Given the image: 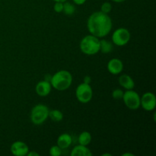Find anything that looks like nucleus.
Listing matches in <instances>:
<instances>
[{
	"label": "nucleus",
	"mask_w": 156,
	"mask_h": 156,
	"mask_svg": "<svg viewBox=\"0 0 156 156\" xmlns=\"http://www.w3.org/2000/svg\"><path fill=\"white\" fill-rule=\"evenodd\" d=\"M76 97L80 103H89L93 97V90L90 84H79L76 89Z\"/></svg>",
	"instance_id": "nucleus-5"
},
{
	"label": "nucleus",
	"mask_w": 156,
	"mask_h": 156,
	"mask_svg": "<svg viewBox=\"0 0 156 156\" xmlns=\"http://www.w3.org/2000/svg\"><path fill=\"white\" fill-rule=\"evenodd\" d=\"M118 82L120 86L126 90L133 89L135 87V82L130 76L127 74H123L119 77Z\"/></svg>",
	"instance_id": "nucleus-12"
},
{
	"label": "nucleus",
	"mask_w": 156,
	"mask_h": 156,
	"mask_svg": "<svg viewBox=\"0 0 156 156\" xmlns=\"http://www.w3.org/2000/svg\"><path fill=\"white\" fill-rule=\"evenodd\" d=\"M112 10V5L108 2H105L101 6V12L105 14H109Z\"/></svg>",
	"instance_id": "nucleus-20"
},
{
	"label": "nucleus",
	"mask_w": 156,
	"mask_h": 156,
	"mask_svg": "<svg viewBox=\"0 0 156 156\" xmlns=\"http://www.w3.org/2000/svg\"><path fill=\"white\" fill-rule=\"evenodd\" d=\"M113 22L108 14L98 11L93 12L88 18L87 28L89 33L98 38H104L111 33Z\"/></svg>",
	"instance_id": "nucleus-1"
},
{
	"label": "nucleus",
	"mask_w": 156,
	"mask_h": 156,
	"mask_svg": "<svg viewBox=\"0 0 156 156\" xmlns=\"http://www.w3.org/2000/svg\"><path fill=\"white\" fill-rule=\"evenodd\" d=\"M114 50V45L113 43L110 42L109 41H107L105 39L100 40V52L102 53H110Z\"/></svg>",
	"instance_id": "nucleus-15"
},
{
	"label": "nucleus",
	"mask_w": 156,
	"mask_h": 156,
	"mask_svg": "<svg viewBox=\"0 0 156 156\" xmlns=\"http://www.w3.org/2000/svg\"><path fill=\"white\" fill-rule=\"evenodd\" d=\"M123 93H124V91L123 90L120 89V88H116L115 90L112 91V98L116 100H120V99L123 98Z\"/></svg>",
	"instance_id": "nucleus-21"
},
{
	"label": "nucleus",
	"mask_w": 156,
	"mask_h": 156,
	"mask_svg": "<svg viewBox=\"0 0 156 156\" xmlns=\"http://www.w3.org/2000/svg\"><path fill=\"white\" fill-rule=\"evenodd\" d=\"M83 82L86 84H90L91 82V78L89 76H85V78L83 79Z\"/></svg>",
	"instance_id": "nucleus-24"
},
{
	"label": "nucleus",
	"mask_w": 156,
	"mask_h": 156,
	"mask_svg": "<svg viewBox=\"0 0 156 156\" xmlns=\"http://www.w3.org/2000/svg\"><path fill=\"white\" fill-rule=\"evenodd\" d=\"M123 103L127 108L132 111H136L140 108V96L136 91L126 90L123 96Z\"/></svg>",
	"instance_id": "nucleus-7"
},
{
	"label": "nucleus",
	"mask_w": 156,
	"mask_h": 156,
	"mask_svg": "<svg viewBox=\"0 0 156 156\" xmlns=\"http://www.w3.org/2000/svg\"><path fill=\"white\" fill-rule=\"evenodd\" d=\"M53 2H65L68 1V0H53Z\"/></svg>",
	"instance_id": "nucleus-29"
},
{
	"label": "nucleus",
	"mask_w": 156,
	"mask_h": 156,
	"mask_svg": "<svg viewBox=\"0 0 156 156\" xmlns=\"http://www.w3.org/2000/svg\"><path fill=\"white\" fill-rule=\"evenodd\" d=\"M122 156H134L133 153H129V152H126V153L122 154Z\"/></svg>",
	"instance_id": "nucleus-27"
},
{
	"label": "nucleus",
	"mask_w": 156,
	"mask_h": 156,
	"mask_svg": "<svg viewBox=\"0 0 156 156\" xmlns=\"http://www.w3.org/2000/svg\"><path fill=\"white\" fill-rule=\"evenodd\" d=\"M62 149L59 147L57 145H56V146H51L50 151H49V153L51 156H60L62 155Z\"/></svg>",
	"instance_id": "nucleus-19"
},
{
	"label": "nucleus",
	"mask_w": 156,
	"mask_h": 156,
	"mask_svg": "<svg viewBox=\"0 0 156 156\" xmlns=\"http://www.w3.org/2000/svg\"><path fill=\"white\" fill-rule=\"evenodd\" d=\"M53 9H54V11L56 13L62 12V10H63V2H55L54 5H53Z\"/></svg>",
	"instance_id": "nucleus-22"
},
{
	"label": "nucleus",
	"mask_w": 156,
	"mask_h": 156,
	"mask_svg": "<svg viewBox=\"0 0 156 156\" xmlns=\"http://www.w3.org/2000/svg\"><path fill=\"white\" fill-rule=\"evenodd\" d=\"M86 1L87 0H73V3L77 5H82L85 4Z\"/></svg>",
	"instance_id": "nucleus-23"
},
{
	"label": "nucleus",
	"mask_w": 156,
	"mask_h": 156,
	"mask_svg": "<svg viewBox=\"0 0 156 156\" xmlns=\"http://www.w3.org/2000/svg\"><path fill=\"white\" fill-rule=\"evenodd\" d=\"M103 156H111V154H109V153H105V154H103V155H102Z\"/></svg>",
	"instance_id": "nucleus-30"
},
{
	"label": "nucleus",
	"mask_w": 156,
	"mask_h": 156,
	"mask_svg": "<svg viewBox=\"0 0 156 156\" xmlns=\"http://www.w3.org/2000/svg\"><path fill=\"white\" fill-rule=\"evenodd\" d=\"M111 1L114 2L116 3H121V2H125L126 0H111Z\"/></svg>",
	"instance_id": "nucleus-28"
},
{
	"label": "nucleus",
	"mask_w": 156,
	"mask_h": 156,
	"mask_svg": "<svg viewBox=\"0 0 156 156\" xmlns=\"http://www.w3.org/2000/svg\"><path fill=\"white\" fill-rule=\"evenodd\" d=\"M73 138L69 133H62L59 136L56 140V145L62 149H66L71 146Z\"/></svg>",
	"instance_id": "nucleus-13"
},
{
	"label": "nucleus",
	"mask_w": 156,
	"mask_h": 156,
	"mask_svg": "<svg viewBox=\"0 0 156 156\" xmlns=\"http://www.w3.org/2000/svg\"><path fill=\"white\" fill-rule=\"evenodd\" d=\"M140 107L146 111H152L155 109L156 97L155 94L150 91L144 93L140 97Z\"/></svg>",
	"instance_id": "nucleus-8"
},
{
	"label": "nucleus",
	"mask_w": 156,
	"mask_h": 156,
	"mask_svg": "<svg viewBox=\"0 0 156 156\" xmlns=\"http://www.w3.org/2000/svg\"><path fill=\"white\" fill-rule=\"evenodd\" d=\"M62 12L65 15L71 16V15H73L76 12V6L73 3L69 2H63V10H62Z\"/></svg>",
	"instance_id": "nucleus-18"
},
{
	"label": "nucleus",
	"mask_w": 156,
	"mask_h": 156,
	"mask_svg": "<svg viewBox=\"0 0 156 156\" xmlns=\"http://www.w3.org/2000/svg\"><path fill=\"white\" fill-rule=\"evenodd\" d=\"M48 107L43 104L35 105L30 111V120L34 125L43 124L47 120L49 116Z\"/></svg>",
	"instance_id": "nucleus-4"
},
{
	"label": "nucleus",
	"mask_w": 156,
	"mask_h": 156,
	"mask_svg": "<svg viewBox=\"0 0 156 156\" xmlns=\"http://www.w3.org/2000/svg\"><path fill=\"white\" fill-rule=\"evenodd\" d=\"M79 47L84 54L88 56L95 55L100 52V39L90 34L81 40Z\"/></svg>",
	"instance_id": "nucleus-3"
},
{
	"label": "nucleus",
	"mask_w": 156,
	"mask_h": 156,
	"mask_svg": "<svg viewBox=\"0 0 156 156\" xmlns=\"http://www.w3.org/2000/svg\"><path fill=\"white\" fill-rule=\"evenodd\" d=\"M73 83V76L67 70H59L52 76L50 84L57 91H66Z\"/></svg>",
	"instance_id": "nucleus-2"
},
{
	"label": "nucleus",
	"mask_w": 156,
	"mask_h": 156,
	"mask_svg": "<svg viewBox=\"0 0 156 156\" xmlns=\"http://www.w3.org/2000/svg\"><path fill=\"white\" fill-rule=\"evenodd\" d=\"M27 156H39V153H37V152H34V151H30L29 150V152H27Z\"/></svg>",
	"instance_id": "nucleus-25"
},
{
	"label": "nucleus",
	"mask_w": 156,
	"mask_h": 156,
	"mask_svg": "<svg viewBox=\"0 0 156 156\" xmlns=\"http://www.w3.org/2000/svg\"><path fill=\"white\" fill-rule=\"evenodd\" d=\"M78 142L79 144L82 145V146H88L91 142V135L88 131H83L79 134L78 137Z\"/></svg>",
	"instance_id": "nucleus-16"
},
{
	"label": "nucleus",
	"mask_w": 156,
	"mask_h": 156,
	"mask_svg": "<svg viewBox=\"0 0 156 156\" xmlns=\"http://www.w3.org/2000/svg\"><path fill=\"white\" fill-rule=\"evenodd\" d=\"M131 38L130 32L125 27L116 29L111 36L112 43L117 47H123L129 42Z\"/></svg>",
	"instance_id": "nucleus-6"
},
{
	"label": "nucleus",
	"mask_w": 156,
	"mask_h": 156,
	"mask_svg": "<svg viewBox=\"0 0 156 156\" xmlns=\"http://www.w3.org/2000/svg\"><path fill=\"white\" fill-rule=\"evenodd\" d=\"M48 117L54 122H60L63 119V114L59 110H52L49 111Z\"/></svg>",
	"instance_id": "nucleus-17"
},
{
	"label": "nucleus",
	"mask_w": 156,
	"mask_h": 156,
	"mask_svg": "<svg viewBox=\"0 0 156 156\" xmlns=\"http://www.w3.org/2000/svg\"><path fill=\"white\" fill-rule=\"evenodd\" d=\"M10 150L15 156H25L29 152V147L24 142L15 141L11 146Z\"/></svg>",
	"instance_id": "nucleus-9"
},
{
	"label": "nucleus",
	"mask_w": 156,
	"mask_h": 156,
	"mask_svg": "<svg viewBox=\"0 0 156 156\" xmlns=\"http://www.w3.org/2000/svg\"><path fill=\"white\" fill-rule=\"evenodd\" d=\"M107 69L111 74L117 76L121 73L123 70V63L118 58H114L108 62Z\"/></svg>",
	"instance_id": "nucleus-10"
},
{
	"label": "nucleus",
	"mask_w": 156,
	"mask_h": 156,
	"mask_svg": "<svg viewBox=\"0 0 156 156\" xmlns=\"http://www.w3.org/2000/svg\"><path fill=\"white\" fill-rule=\"evenodd\" d=\"M70 155L71 156H92L93 154L88 146L79 144L72 149Z\"/></svg>",
	"instance_id": "nucleus-14"
},
{
	"label": "nucleus",
	"mask_w": 156,
	"mask_h": 156,
	"mask_svg": "<svg viewBox=\"0 0 156 156\" xmlns=\"http://www.w3.org/2000/svg\"><path fill=\"white\" fill-rule=\"evenodd\" d=\"M51 77H52L51 75H50V74L46 75V76H44V80H46V81H47V82H50V79H51Z\"/></svg>",
	"instance_id": "nucleus-26"
},
{
	"label": "nucleus",
	"mask_w": 156,
	"mask_h": 156,
	"mask_svg": "<svg viewBox=\"0 0 156 156\" xmlns=\"http://www.w3.org/2000/svg\"><path fill=\"white\" fill-rule=\"evenodd\" d=\"M52 90V85L50 82L46 80L40 81L35 87V91L40 97H47L50 94Z\"/></svg>",
	"instance_id": "nucleus-11"
}]
</instances>
